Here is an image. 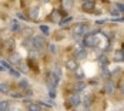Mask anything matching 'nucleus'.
I'll return each mask as SVG.
<instances>
[{"label": "nucleus", "instance_id": "6ab92c4d", "mask_svg": "<svg viewBox=\"0 0 124 111\" xmlns=\"http://www.w3.org/2000/svg\"><path fill=\"white\" fill-rule=\"evenodd\" d=\"M10 91V87L7 83H0V93H4V94H7Z\"/></svg>", "mask_w": 124, "mask_h": 111}, {"label": "nucleus", "instance_id": "f03ea898", "mask_svg": "<svg viewBox=\"0 0 124 111\" xmlns=\"http://www.w3.org/2000/svg\"><path fill=\"white\" fill-rule=\"evenodd\" d=\"M84 46L86 47H97L99 46V43H100V38L97 34H87L86 37H84Z\"/></svg>", "mask_w": 124, "mask_h": 111}, {"label": "nucleus", "instance_id": "c756f323", "mask_svg": "<svg viewBox=\"0 0 124 111\" xmlns=\"http://www.w3.org/2000/svg\"><path fill=\"white\" fill-rule=\"evenodd\" d=\"M24 96H26V97H31V96H33V91H31V88H29V87L26 88V90H24Z\"/></svg>", "mask_w": 124, "mask_h": 111}, {"label": "nucleus", "instance_id": "f8f14e48", "mask_svg": "<svg viewBox=\"0 0 124 111\" xmlns=\"http://www.w3.org/2000/svg\"><path fill=\"white\" fill-rule=\"evenodd\" d=\"M27 108H29L30 111H41V110H43V107H41V104H40V103H37V104H36V103H30Z\"/></svg>", "mask_w": 124, "mask_h": 111}, {"label": "nucleus", "instance_id": "6e6552de", "mask_svg": "<svg viewBox=\"0 0 124 111\" xmlns=\"http://www.w3.org/2000/svg\"><path fill=\"white\" fill-rule=\"evenodd\" d=\"M4 50L10 51V53H12V50H14V41H13V38H7L4 41Z\"/></svg>", "mask_w": 124, "mask_h": 111}, {"label": "nucleus", "instance_id": "f704fd0d", "mask_svg": "<svg viewBox=\"0 0 124 111\" xmlns=\"http://www.w3.org/2000/svg\"><path fill=\"white\" fill-rule=\"evenodd\" d=\"M120 91H121V94L124 96V83H121V86H120Z\"/></svg>", "mask_w": 124, "mask_h": 111}, {"label": "nucleus", "instance_id": "393cba45", "mask_svg": "<svg viewBox=\"0 0 124 111\" xmlns=\"http://www.w3.org/2000/svg\"><path fill=\"white\" fill-rule=\"evenodd\" d=\"M19 87H20L22 90H26V88L29 87V81H27V80H20V83H19Z\"/></svg>", "mask_w": 124, "mask_h": 111}, {"label": "nucleus", "instance_id": "72a5a7b5", "mask_svg": "<svg viewBox=\"0 0 124 111\" xmlns=\"http://www.w3.org/2000/svg\"><path fill=\"white\" fill-rule=\"evenodd\" d=\"M7 70H9V68H7L4 64H1V63H0V71H7Z\"/></svg>", "mask_w": 124, "mask_h": 111}, {"label": "nucleus", "instance_id": "b1692460", "mask_svg": "<svg viewBox=\"0 0 124 111\" xmlns=\"http://www.w3.org/2000/svg\"><path fill=\"white\" fill-rule=\"evenodd\" d=\"M101 75H103V78H110L111 77V73L108 71V68H103V73H101Z\"/></svg>", "mask_w": 124, "mask_h": 111}, {"label": "nucleus", "instance_id": "ddd939ff", "mask_svg": "<svg viewBox=\"0 0 124 111\" xmlns=\"http://www.w3.org/2000/svg\"><path fill=\"white\" fill-rule=\"evenodd\" d=\"M39 12H40V9H39V6H36V7H33V9L30 10V16H31L30 19L36 22V20L39 19Z\"/></svg>", "mask_w": 124, "mask_h": 111}, {"label": "nucleus", "instance_id": "c85d7f7f", "mask_svg": "<svg viewBox=\"0 0 124 111\" xmlns=\"http://www.w3.org/2000/svg\"><path fill=\"white\" fill-rule=\"evenodd\" d=\"M49 50H50V53H51V54H56V53H57V47H56V44H50Z\"/></svg>", "mask_w": 124, "mask_h": 111}, {"label": "nucleus", "instance_id": "39448f33", "mask_svg": "<svg viewBox=\"0 0 124 111\" xmlns=\"http://www.w3.org/2000/svg\"><path fill=\"white\" fill-rule=\"evenodd\" d=\"M69 104L73 105V107H78V105L81 104V97H80V94H78V93H74V94L69 98Z\"/></svg>", "mask_w": 124, "mask_h": 111}, {"label": "nucleus", "instance_id": "0eeeda50", "mask_svg": "<svg viewBox=\"0 0 124 111\" xmlns=\"http://www.w3.org/2000/svg\"><path fill=\"white\" fill-rule=\"evenodd\" d=\"M83 10L84 12H93L94 10V1L93 0H87L86 3L83 4Z\"/></svg>", "mask_w": 124, "mask_h": 111}, {"label": "nucleus", "instance_id": "f3484780", "mask_svg": "<svg viewBox=\"0 0 124 111\" xmlns=\"http://www.w3.org/2000/svg\"><path fill=\"white\" fill-rule=\"evenodd\" d=\"M23 46H24L26 49L31 50L33 49V38H31V37H27L24 41H23Z\"/></svg>", "mask_w": 124, "mask_h": 111}, {"label": "nucleus", "instance_id": "7ed1b4c3", "mask_svg": "<svg viewBox=\"0 0 124 111\" xmlns=\"http://www.w3.org/2000/svg\"><path fill=\"white\" fill-rule=\"evenodd\" d=\"M33 49L31 50H36L37 53H40L41 50L44 49V37L43 36H33Z\"/></svg>", "mask_w": 124, "mask_h": 111}, {"label": "nucleus", "instance_id": "e433bc0d", "mask_svg": "<svg viewBox=\"0 0 124 111\" xmlns=\"http://www.w3.org/2000/svg\"><path fill=\"white\" fill-rule=\"evenodd\" d=\"M22 1H23V0H22Z\"/></svg>", "mask_w": 124, "mask_h": 111}, {"label": "nucleus", "instance_id": "9b49d317", "mask_svg": "<svg viewBox=\"0 0 124 111\" xmlns=\"http://www.w3.org/2000/svg\"><path fill=\"white\" fill-rule=\"evenodd\" d=\"M114 61H124V51L123 50H117L114 53Z\"/></svg>", "mask_w": 124, "mask_h": 111}, {"label": "nucleus", "instance_id": "aec40b11", "mask_svg": "<svg viewBox=\"0 0 124 111\" xmlns=\"http://www.w3.org/2000/svg\"><path fill=\"white\" fill-rule=\"evenodd\" d=\"M90 103H91V97L87 96L86 98H84V103H83V108L84 110H90Z\"/></svg>", "mask_w": 124, "mask_h": 111}, {"label": "nucleus", "instance_id": "412c9836", "mask_svg": "<svg viewBox=\"0 0 124 111\" xmlns=\"http://www.w3.org/2000/svg\"><path fill=\"white\" fill-rule=\"evenodd\" d=\"M99 64L101 66V67H106V66L108 64V59H107L106 56H101V57L99 59Z\"/></svg>", "mask_w": 124, "mask_h": 111}, {"label": "nucleus", "instance_id": "bb28decb", "mask_svg": "<svg viewBox=\"0 0 124 111\" xmlns=\"http://www.w3.org/2000/svg\"><path fill=\"white\" fill-rule=\"evenodd\" d=\"M111 16H113V17H120V16H121V13H120L118 9H113V10H111Z\"/></svg>", "mask_w": 124, "mask_h": 111}, {"label": "nucleus", "instance_id": "cd10ccee", "mask_svg": "<svg viewBox=\"0 0 124 111\" xmlns=\"http://www.w3.org/2000/svg\"><path fill=\"white\" fill-rule=\"evenodd\" d=\"M71 20H73V17H71V16H69V17H66L64 20H62V22H60V24L64 26V24H67V23H70Z\"/></svg>", "mask_w": 124, "mask_h": 111}, {"label": "nucleus", "instance_id": "4be33fe9", "mask_svg": "<svg viewBox=\"0 0 124 111\" xmlns=\"http://www.w3.org/2000/svg\"><path fill=\"white\" fill-rule=\"evenodd\" d=\"M84 75H86V74H84V71H83V70H80V71H78V70H76L74 77L77 78V80H83V78H84Z\"/></svg>", "mask_w": 124, "mask_h": 111}, {"label": "nucleus", "instance_id": "7c9ffc66", "mask_svg": "<svg viewBox=\"0 0 124 111\" xmlns=\"http://www.w3.org/2000/svg\"><path fill=\"white\" fill-rule=\"evenodd\" d=\"M24 94H22V93H12V97L13 98H22Z\"/></svg>", "mask_w": 124, "mask_h": 111}, {"label": "nucleus", "instance_id": "9d476101", "mask_svg": "<svg viewBox=\"0 0 124 111\" xmlns=\"http://www.w3.org/2000/svg\"><path fill=\"white\" fill-rule=\"evenodd\" d=\"M114 90H116V86H114V83H111V81L106 83V87H104V91H106L107 94H114Z\"/></svg>", "mask_w": 124, "mask_h": 111}, {"label": "nucleus", "instance_id": "a878e982", "mask_svg": "<svg viewBox=\"0 0 124 111\" xmlns=\"http://www.w3.org/2000/svg\"><path fill=\"white\" fill-rule=\"evenodd\" d=\"M40 30H41V31H43L46 36H47V34L50 33V29H49V27H47L46 24H41V26H40Z\"/></svg>", "mask_w": 124, "mask_h": 111}, {"label": "nucleus", "instance_id": "20e7f679", "mask_svg": "<svg viewBox=\"0 0 124 111\" xmlns=\"http://www.w3.org/2000/svg\"><path fill=\"white\" fill-rule=\"evenodd\" d=\"M74 56H76V59H84L87 56V50L86 47L83 46V44H80V46H77L74 50Z\"/></svg>", "mask_w": 124, "mask_h": 111}, {"label": "nucleus", "instance_id": "473e14b6", "mask_svg": "<svg viewBox=\"0 0 124 111\" xmlns=\"http://www.w3.org/2000/svg\"><path fill=\"white\" fill-rule=\"evenodd\" d=\"M117 9L121 10V12H124V4L123 3H117Z\"/></svg>", "mask_w": 124, "mask_h": 111}, {"label": "nucleus", "instance_id": "2f4dec72", "mask_svg": "<svg viewBox=\"0 0 124 111\" xmlns=\"http://www.w3.org/2000/svg\"><path fill=\"white\" fill-rule=\"evenodd\" d=\"M17 17H19V19H23V20H29L24 14H23V13H17Z\"/></svg>", "mask_w": 124, "mask_h": 111}, {"label": "nucleus", "instance_id": "4468645a", "mask_svg": "<svg viewBox=\"0 0 124 111\" xmlns=\"http://www.w3.org/2000/svg\"><path fill=\"white\" fill-rule=\"evenodd\" d=\"M10 30H12L13 33L20 31V24H19L17 20H12V22H10Z\"/></svg>", "mask_w": 124, "mask_h": 111}, {"label": "nucleus", "instance_id": "f257e3e1", "mask_svg": "<svg viewBox=\"0 0 124 111\" xmlns=\"http://www.w3.org/2000/svg\"><path fill=\"white\" fill-rule=\"evenodd\" d=\"M87 33H88V27L84 23H78V24H76L73 27V38H74L76 41L81 40Z\"/></svg>", "mask_w": 124, "mask_h": 111}, {"label": "nucleus", "instance_id": "a211bd4d", "mask_svg": "<svg viewBox=\"0 0 124 111\" xmlns=\"http://www.w3.org/2000/svg\"><path fill=\"white\" fill-rule=\"evenodd\" d=\"M10 110V101H0V111Z\"/></svg>", "mask_w": 124, "mask_h": 111}, {"label": "nucleus", "instance_id": "5701e85b", "mask_svg": "<svg viewBox=\"0 0 124 111\" xmlns=\"http://www.w3.org/2000/svg\"><path fill=\"white\" fill-rule=\"evenodd\" d=\"M7 71L10 73V75H13V77H16V78H19V77H20V73H19L17 70H14V68H12V67H10V68H9Z\"/></svg>", "mask_w": 124, "mask_h": 111}, {"label": "nucleus", "instance_id": "423d86ee", "mask_svg": "<svg viewBox=\"0 0 124 111\" xmlns=\"http://www.w3.org/2000/svg\"><path fill=\"white\" fill-rule=\"evenodd\" d=\"M66 67H67L70 71H76V70L78 68V63H77V60H74V59H70V60L66 61Z\"/></svg>", "mask_w": 124, "mask_h": 111}, {"label": "nucleus", "instance_id": "dca6fc26", "mask_svg": "<svg viewBox=\"0 0 124 111\" xmlns=\"http://www.w3.org/2000/svg\"><path fill=\"white\" fill-rule=\"evenodd\" d=\"M62 4H63L64 9L70 10V9H73V6H74V0H62Z\"/></svg>", "mask_w": 124, "mask_h": 111}, {"label": "nucleus", "instance_id": "1a4fd4ad", "mask_svg": "<svg viewBox=\"0 0 124 111\" xmlns=\"http://www.w3.org/2000/svg\"><path fill=\"white\" fill-rule=\"evenodd\" d=\"M86 88V83L83 81V80H80V81H77L74 84V93H80V91H83Z\"/></svg>", "mask_w": 124, "mask_h": 111}, {"label": "nucleus", "instance_id": "c9c22d12", "mask_svg": "<svg viewBox=\"0 0 124 111\" xmlns=\"http://www.w3.org/2000/svg\"><path fill=\"white\" fill-rule=\"evenodd\" d=\"M43 1H50V0H43Z\"/></svg>", "mask_w": 124, "mask_h": 111}, {"label": "nucleus", "instance_id": "2eb2a0df", "mask_svg": "<svg viewBox=\"0 0 124 111\" xmlns=\"http://www.w3.org/2000/svg\"><path fill=\"white\" fill-rule=\"evenodd\" d=\"M10 61H12V64H20V54L12 51V54H10Z\"/></svg>", "mask_w": 124, "mask_h": 111}]
</instances>
